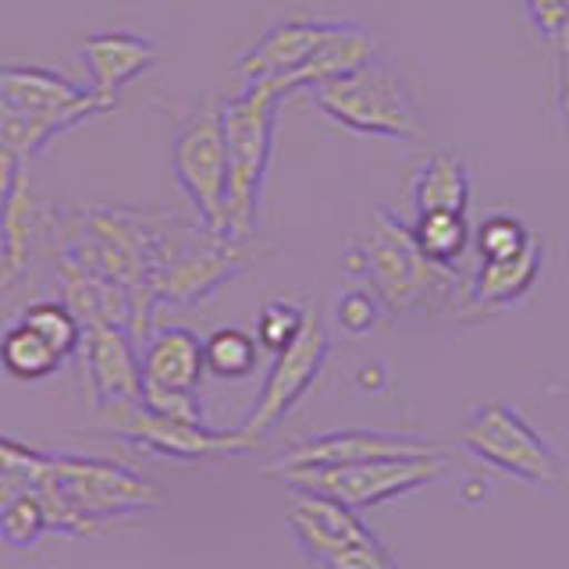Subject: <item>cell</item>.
<instances>
[{"instance_id":"obj_1","label":"cell","mask_w":569,"mask_h":569,"mask_svg":"<svg viewBox=\"0 0 569 569\" xmlns=\"http://www.w3.org/2000/svg\"><path fill=\"white\" fill-rule=\"evenodd\" d=\"M43 498L50 533H103L114 523L160 506V491L132 467L114 459L50 452L47 470L36 485Z\"/></svg>"},{"instance_id":"obj_2","label":"cell","mask_w":569,"mask_h":569,"mask_svg":"<svg viewBox=\"0 0 569 569\" xmlns=\"http://www.w3.org/2000/svg\"><path fill=\"white\" fill-rule=\"evenodd\" d=\"M349 271L367 281V289L381 299L385 313L391 317L413 310L462 307V299H467V289H462L452 267L423 257V249L413 239V228L385 210L373 213V228L352 249Z\"/></svg>"},{"instance_id":"obj_3","label":"cell","mask_w":569,"mask_h":569,"mask_svg":"<svg viewBox=\"0 0 569 569\" xmlns=\"http://www.w3.org/2000/svg\"><path fill=\"white\" fill-rule=\"evenodd\" d=\"M289 93L274 82H249L221 107L228 147V236L249 239L257 228L260 192L274 147L278 107Z\"/></svg>"},{"instance_id":"obj_4","label":"cell","mask_w":569,"mask_h":569,"mask_svg":"<svg viewBox=\"0 0 569 569\" xmlns=\"http://www.w3.org/2000/svg\"><path fill=\"white\" fill-rule=\"evenodd\" d=\"M310 93L320 111L349 132L388 139H417L423 132V118L409 100L402 76L381 58L320 82Z\"/></svg>"},{"instance_id":"obj_5","label":"cell","mask_w":569,"mask_h":569,"mask_svg":"<svg viewBox=\"0 0 569 569\" xmlns=\"http://www.w3.org/2000/svg\"><path fill=\"white\" fill-rule=\"evenodd\" d=\"M459 449L523 485L548 488L562 480V462L551 452V445L520 417V409L506 402L473 406L462 420Z\"/></svg>"},{"instance_id":"obj_6","label":"cell","mask_w":569,"mask_h":569,"mask_svg":"<svg viewBox=\"0 0 569 569\" xmlns=\"http://www.w3.org/2000/svg\"><path fill=\"white\" fill-rule=\"evenodd\" d=\"M449 470V459L441 456H406V459H370L349 462V467H307L289 470L281 480H289L296 491H313L342 502L352 512H363L370 506L391 502L417 488L435 485Z\"/></svg>"},{"instance_id":"obj_7","label":"cell","mask_w":569,"mask_h":569,"mask_svg":"<svg viewBox=\"0 0 569 569\" xmlns=\"http://www.w3.org/2000/svg\"><path fill=\"white\" fill-rule=\"evenodd\" d=\"M174 178L207 231L228 236V147L218 107H200L174 136Z\"/></svg>"},{"instance_id":"obj_8","label":"cell","mask_w":569,"mask_h":569,"mask_svg":"<svg viewBox=\"0 0 569 569\" xmlns=\"http://www.w3.org/2000/svg\"><path fill=\"white\" fill-rule=\"evenodd\" d=\"M103 417L111 423V435L171 459H218V456L253 452L260 445L242 427L239 431H218V427H207V420L157 413V409L142 406V399L132 406L103 409Z\"/></svg>"},{"instance_id":"obj_9","label":"cell","mask_w":569,"mask_h":569,"mask_svg":"<svg viewBox=\"0 0 569 569\" xmlns=\"http://www.w3.org/2000/svg\"><path fill=\"white\" fill-rule=\"evenodd\" d=\"M328 356H331V338L325 331V320H320L317 310H307L299 335L281 352H274L271 373H267L260 399L253 406V413H249V420L242 423V431L253 441H260L267 431H274V427L302 402V396L313 388V381L320 378V370L328 363Z\"/></svg>"},{"instance_id":"obj_10","label":"cell","mask_w":569,"mask_h":569,"mask_svg":"<svg viewBox=\"0 0 569 569\" xmlns=\"http://www.w3.org/2000/svg\"><path fill=\"white\" fill-rule=\"evenodd\" d=\"M445 449L435 438L399 435V431H328L296 441L289 452L267 462V473L281 477L307 467H349L370 459H406V456H441Z\"/></svg>"},{"instance_id":"obj_11","label":"cell","mask_w":569,"mask_h":569,"mask_svg":"<svg viewBox=\"0 0 569 569\" xmlns=\"http://www.w3.org/2000/svg\"><path fill=\"white\" fill-rule=\"evenodd\" d=\"M335 22L328 18H289L260 36V43L242 58L239 76L242 82H274L281 93H296L302 71L328 43Z\"/></svg>"},{"instance_id":"obj_12","label":"cell","mask_w":569,"mask_h":569,"mask_svg":"<svg viewBox=\"0 0 569 569\" xmlns=\"http://www.w3.org/2000/svg\"><path fill=\"white\" fill-rule=\"evenodd\" d=\"M0 97H4L14 111L29 118L53 121L61 129H71L93 114L111 111L100 97L89 89L68 82L58 71L47 68H0Z\"/></svg>"},{"instance_id":"obj_13","label":"cell","mask_w":569,"mask_h":569,"mask_svg":"<svg viewBox=\"0 0 569 569\" xmlns=\"http://www.w3.org/2000/svg\"><path fill=\"white\" fill-rule=\"evenodd\" d=\"M284 520H289L292 538L299 541L302 551H307V559L313 566L331 559L335 551L370 538L360 512H352L342 502H335V498L313 495V491H296L289 509H284Z\"/></svg>"},{"instance_id":"obj_14","label":"cell","mask_w":569,"mask_h":569,"mask_svg":"<svg viewBox=\"0 0 569 569\" xmlns=\"http://www.w3.org/2000/svg\"><path fill=\"white\" fill-rule=\"evenodd\" d=\"M86 370L100 409L132 406L142 399L139 356L118 325H89L86 331Z\"/></svg>"},{"instance_id":"obj_15","label":"cell","mask_w":569,"mask_h":569,"mask_svg":"<svg viewBox=\"0 0 569 569\" xmlns=\"http://www.w3.org/2000/svg\"><path fill=\"white\" fill-rule=\"evenodd\" d=\"M541 263H545V249L538 236L512 257L480 260L467 289V299H462V317H488L523 302L541 278Z\"/></svg>"},{"instance_id":"obj_16","label":"cell","mask_w":569,"mask_h":569,"mask_svg":"<svg viewBox=\"0 0 569 569\" xmlns=\"http://www.w3.org/2000/svg\"><path fill=\"white\" fill-rule=\"evenodd\" d=\"M79 58L89 71V93L114 107L121 86L139 79L157 61V47L132 32H97L79 43Z\"/></svg>"},{"instance_id":"obj_17","label":"cell","mask_w":569,"mask_h":569,"mask_svg":"<svg viewBox=\"0 0 569 569\" xmlns=\"http://www.w3.org/2000/svg\"><path fill=\"white\" fill-rule=\"evenodd\" d=\"M139 373H142V396H157V391H196L207 373L203 338H196L189 328L157 331L139 356Z\"/></svg>"},{"instance_id":"obj_18","label":"cell","mask_w":569,"mask_h":569,"mask_svg":"<svg viewBox=\"0 0 569 569\" xmlns=\"http://www.w3.org/2000/svg\"><path fill=\"white\" fill-rule=\"evenodd\" d=\"M64 129L53 121H40V118H29L22 111L0 97V203L4 196L11 192V186L18 182V174H26L22 164L40 153L53 136H61Z\"/></svg>"},{"instance_id":"obj_19","label":"cell","mask_w":569,"mask_h":569,"mask_svg":"<svg viewBox=\"0 0 569 569\" xmlns=\"http://www.w3.org/2000/svg\"><path fill=\"white\" fill-rule=\"evenodd\" d=\"M470 203V178L456 153H435L413 178V207L417 213L452 210L467 213Z\"/></svg>"},{"instance_id":"obj_20","label":"cell","mask_w":569,"mask_h":569,"mask_svg":"<svg viewBox=\"0 0 569 569\" xmlns=\"http://www.w3.org/2000/svg\"><path fill=\"white\" fill-rule=\"evenodd\" d=\"M0 228H4V267H0V281H14L29 263L32 246V196L26 174H18V182L0 203Z\"/></svg>"},{"instance_id":"obj_21","label":"cell","mask_w":569,"mask_h":569,"mask_svg":"<svg viewBox=\"0 0 569 569\" xmlns=\"http://www.w3.org/2000/svg\"><path fill=\"white\" fill-rule=\"evenodd\" d=\"M61 363H64L61 356L29 325H22V320L0 338V367H4V373H11L14 381H43Z\"/></svg>"},{"instance_id":"obj_22","label":"cell","mask_w":569,"mask_h":569,"mask_svg":"<svg viewBox=\"0 0 569 569\" xmlns=\"http://www.w3.org/2000/svg\"><path fill=\"white\" fill-rule=\"evenodd\" d=\"M413 239L423 249V257H431L435 263L452 267L470 246V224L467 213H452V210H435V213H417Z\"/></svg>"},{"instance_id":"obj_23","label":"cell","mask_w":569,"mask_h":569,"mask_svg":"<svg viewBox=\"0 0 569 569\" xmlns=\"http://www.w3.org/2000/svg\"><path fill=\"white\" fill-rule=\"evenodd\" d=\"M260 360V342L242 328H218L203 342V363L213 378H246L257 370Z\"/></svg>"},{"instance_id":"obj_24","label":"cell","mask_w":569,"mask_h":569,"mask_svg":"<svg viewBox=\"0 0 569 569\" xmlns=\"http://www.w3.org/2000/svg\"><path fill=\"white\" fill-rule=\"evenodd\" d=\"M47 449H32L14 438L0 435V509H4L11 498L36 491L40 477L47 470Z\"/></svg>"},{"instance_id":"obj_25","label":"cell","mask_w":569,"mask_h":569,"mask_svg":"<svg viewBox=\"0 0 569 569\" xmlns=\"http://www.w3.org/2000/svg\"><path fill=\"white\" fill-rule=\"evenodd\" d=\"M22 325H29L36 335H40L61 360L82 346V325H79L76 310L64 307V302H32V307H26V313H22Z\"/></svg>"},{"instance_id":"obj_26","label":"cell","mask_w":569,"mask_h":569,"mask_svg":"<svg viewBox=\"0 0 569 569\" xmlns=\"http://www.w3.org/2000/svg\"><path fill=\"white\" fill-rule=\"evenodd\" d=\"M47 533H50L47 509H43V498L36 491L18 495L4 509H0V541L4 545L32 548V545H40Z\"/></svg>"},{"instance_id":"obj_27","label":"cell","mask_w":569,"mask_h":569,"mask_svg":"<svg viewBox=\"0 0 569 569\" xmlns=\"http://www.w3.org/2000/svg\"><path fill=\"white\" fill-rule=\"evenodd\" d=\"M530 239H533V231H530L523 221L509 218V213H495V218L480 221L477 236H473L480 260H502V257H512V253H520V249H523Z\"/></svg>"},{"instance_id":"obj_28","label":"cell","mask_w":569,"mask_h":569,"mask_svg":"<svg viewBox=\"0 0 569 569\" xmlns=\"http://www.w3.org/2000/svg\"><path fill=\"white\" fill-rule=\"evenodd\" d=\"M302 320H307V310L296 307V302H284V299L267 302L257 317V342L271 352H281L299 335Z\"/></svg>"},{"instance_id":"obj_29","label":"cell","mask_w":569,"mask_h":569,"mask_svg":"<svg viewBox=\"0 0 569 569\" xmlns=\"http://www.w3.org/2000/svg\"><path fill=\"white\" fill-rule=\"evenodd\" d=\"M381 317H385L381 299L373 296L370 289H363V284H360V289H346L335 302V320L349 335H370L373 328L381 325Z\"/></svg>"},{"instance_id":"obj_30","label":"cell","mask_w":569,"mask_h":569,"mask_svg":"<svg viewBox=\"0 0 569 569\" xmlns=\"http://www.w3.org/2000/svg\"><path fill=\"white\" fill-rule=\"evenodd\" d=\"M320 569H399V562L388 556V548L373 538L360 541V545H349L342 551H335L331 559L320 562Z\"/></svg>"},{"instance_id":"obj_31","label":"cell","mask_w":569,"mask_h":569,"mask_svg":"<svg viewBox=\"0 0 569 569\" xmlns=\"http://www.w3.org/2000/svg\"><path fill=\"white\" fill-rule=\"evenodd\" d=\"M527 14L533 29H538L545 40L556 43V36L562 29V0H527Z\"/></svg>"}]
</instances>
